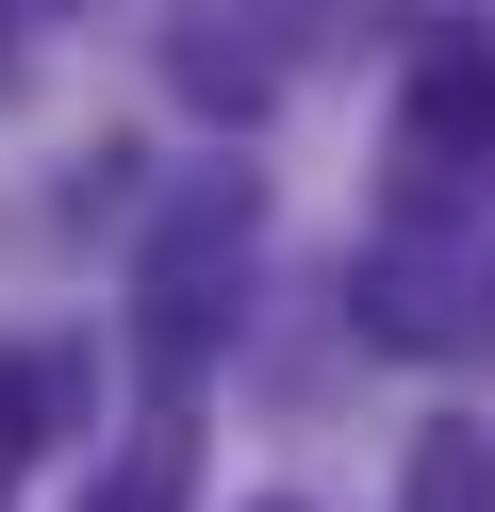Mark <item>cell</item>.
<instances>
[{
	"instance_id": "obj_1",
	"label": "cell",
	"mask_w": 495,
	"mask_h": 512,
	"mask_svg": "<svg viewBox=\"0 0 495 512\" xmlns=\"http://www.w3.org/2000/svg\"><path fill=\"white\" fill-rule=\"evenodd\" d=\"M347 331L396 364H479L495 347V215L479 182H396V232L347 248Z\"/></svg>"
},
{
	"instance_id": "obj_2",
	"label": "cell",
	"mask_w": 495,
	"mask_h": 512,
	"mask_svg": "<svg viewBox=\"0 0 495 512\" xmlns=\"http://www.w3.org/2000/svg\"><path fill=\"white\" fill-rule=\"evenodd\" d=\"M248 248H264V182H248V166H182V182H165L149 248H132V347L165 364V397L231 347V314H248Z\"/></svg>"
},
{
	"instance_id": "obj_3",
	"label": "cell",
	"mask_w": 495,
	"mask_h": 512,
	"mask_svg": "<svg viewBox=\"0 0 495 512\" xmlns=\"http://www.w3.org/2000/svg\"><path fill=\"white\" fill-rule=\"evenodd\" d=\"M396 182H495V34H429L396 67Z\"/></svg>"
},
{
	"instance_id": "obj_4",
	"label": "cell",
	"mask_w": 495,
	"mask_h": 512,
	"mask_svg": "<svg viewBox=\"0 0 495 512\" xmlns=\"http://www.w3.org/2000/svg\"><path fill=\"white\" fill-rule=\"evenodd\" d=\"M165 83H182L215 133H248V116L281 100V67H264V34L231 17V0H182V17H165Z\"/></svg>"
},
{
	"instance_id": "obj_5",
	"label": "cell",
	"mask_w": 495,
	"mask_h": 512,
	"mask_svg": "<svg viewBox=\"0 0 495 512\" xmlns=\"http://www.w3.org/2000/svg\"><path fill=\"white\" fill-rule=\"evenodd\" d=\"M99 413V347H0V479Z\"/></svg>"
},
{
	"instance_id": "obj_6",
	"label": "cell",
	"mask_w": 495,
	"mask_h": 512,
	"mask_svg": "<svg viewBox=\"0 0 495 512\" xmlns=\"http://www.w3.org/2000/svg\"><path fill=\"white\" fill-rule=\"evenodd\" d=\"M66 512H198V413H182V397H165V413H132V430H116V463H99Z\"/></svg>"
},
{
	"instance_id": "obj_7",
	"label": "cell",
	"mask_w": 495,
	"mask_h": 512,
	"mask_svg": "<svg viewBox=\"0 0 495 512\" xmlns=\"http://www.w3.org/2000/svg\"><path fill=\"white\" fill-rule=\"evenodd\" d=\"M396 512H495V430H479V413H429V430H413Z\"/></svg>"
},
{
	"instance_id": "obj_8",
	"label": "cell",
	"mask_w": 495,
	"mask_h": 512,
	"mask_svg": "<svg viewBox=\"0 0 495 512\" xmlns=\"http://www.w3.org/2000/svg\"><path fill=\"white\" fill-rule=\"evenodd\" d=\"M66 17H99V0H0V34H66Z\"/></svg>"
},
{
	"instance_id": "obj_9",
	"label": "cell",
	"mask_w": 495,
	"mask_h": 512,
	"mask_svg": "<svg viewBox=\"0 0 495 512\" xmlns=\"http://www.w3.org/2000/svg\"><path fill=\"white\" fill-rule=\"evenodd\" d=\"M248 512H314V496H248Z\"/></svg>"
}]
</instances>
